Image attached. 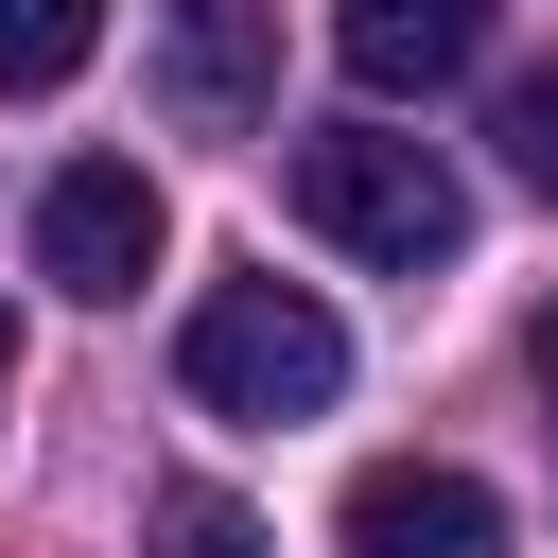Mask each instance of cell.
<instances>
[{"mask_svg":"<svg viewBox=\"0 0 558 558\" xmlns=\"http://www.w3.org/2000/svg\"><path fill=\"white\" fill-rule=\"evenodd\" d=\"M105 52V0H0V105H35V87H70Z\"/></svg>","mask_w":558,"mask_h":558,"instance_id":"cell-7","label":"cell"},{"mask_svg":"<svg viewBox=\"0 0 558 558\" xmlns=\"http://www.w3.org/2000/svg\"><path fill=\"white\" fill-rule=\"evenodd\" d=\"M296 227L314 244H349V262H384V279H418V262H453L471 244V192H453V157L436 140H401V122H331V140H296Z\"/></svg>","mask_w":558,"mask_h":558,"instance_id":"cell-1","label":"cell"},{"mask_svg":"<svg viewBox=\"0 0 558 558\" xmlns=\"http://www.w3.org/2000/svg\"><path fill=\"white\" fill-rule=\"evenodd\" d=\"M140 558H279L227 488H157V523H140Z\"/></svg>","mask_w":558,"mask_h":558,"instance_id":"cell-8","label":"cell"},{"mask_svg":"<svg viewBox=\"0 0 558 558\" xmlns=\"http://www.w3.org/2000/svg\"><path fill=\"white\" fill-rule=\"evenodd\" d=\"M331 52H349L366 105H418V87H453L488 52V0H331Z\"/></svg>","mask_w":558,"mask_h":558,"instance_id":"cell-6","label":"cell"},{"mask_svg":"<svg viewBox=\"0 0 558 558\" xmlns=\"http://www.w3.org/2000/svg\"><path fill=\"white\" fill-rule=\"evenodd\" d=\"M488 140H506V174H523V192L558 209V70H523V87L488 105Z\"/></svg>","mask_w":558,"mask_h":558,"instance_id":"cell-9","label":"cell"},{"mask_svg":"<svg viewBox=\"0 0 558 558\" xmlns=\"http://www.w3.org/2000/svg\"><path fill=\"white\" fill-rule=\"evenodd\" d=\"M262 87H279V0H174V35H157V105H174L192 140H244Z\"/></svg>","mask_w":558,"mask_h":558,"instance_id":"cell-5","label":"cell"},{"mask_svg":"<svg viewBox=\"0 0 558 558\" xmlns=\"http://www.w3.org/2000/svg\"><path fill=\"white\" fill-rule=\"evenodd\" d=\"M541 384H558V314H541Z\"/></svg>","mask_w":558,"mask_h":558,"instance_id":"cell-11","label":"cell"},{"mask_svg":"<svg viewBox=\"0 0 558 558\" xmlns=\"http://www.w3.org/2000/svg\"><path fill=\"white\" fill-rule=\"evenodd\" d=\"M331 541H349V558H506V506H488L453 453H384V471H349Z\"/></svg>","mask_w":558,"mask_h":558,"instance_id":"cell-4","label":"cell"},{"mask_svg":"<svg viewBox=\"0 0 558 558\" xmlns=\"http://www.w3.org/2000/svg\"><path fill=\"white\" fill-rule=\"evenodd\" d=\"M157 244H174V209H157L140 157H70V174L35 192V279H52V296H140Z\"/></svg>","mask_w":558,"mask_h":558,"instance_id":"cell-3","label":"cell"},{"mask_svg":"<svg viewBox=\"0 0 558 558\" xmlns=\"http://www.w3.org/2000/svg\"><path fill=\"white\" fill-rule=\"evenodd\" d=\"M0 401H17V314H0Z\"/></svg>","mask_w":558,"mask_h":558,"instance_id":"cell-10","label":"cell"},{"mask_svg":"<svg viewBox=\"0 0 558 558\" xmlns=\"http://www.w3.org/2000/svg\"><path fill=\"white\" fill-rule=\"evenodd\" d=\"M174 384H192L209 418H314V401L349 384V331H331V296H296V279H209L192 331H174Z\"/></svg>","mask_w":558,"mask_h":558,"instance_id":"cell-2","label":"cell"}]
</instances>
